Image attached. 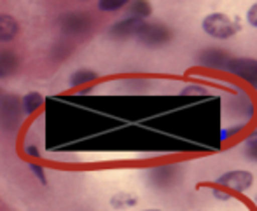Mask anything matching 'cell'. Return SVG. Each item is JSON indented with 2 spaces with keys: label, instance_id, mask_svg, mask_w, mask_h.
<instances>
[{
  "label": "cell",
  "instance_id": "obj_14",
  "mask_svg": "<svg viewBox=\"0 0 257 211\" xmlns=\"http://www.w3.org/2000/svg\"><path fill=\"white\" fill-rule=\"evenodd\" d=\"M28 166H30V169L35 173V176L39 178V181L41 183H48V180H46V174H44V168L42 166H39V164H34V162H28Z\"/></svg>",
  "mask_w": 257,
  "mask_h": 211
},
{
  "label": "cell",
  "instance_id": "obj_18",
  "mask_svg": "<svg viewBox=\"0 0 257 211\" xmlns=\"http://www.w3.org/2000/svg\"><path fill=\"white\" fill-rule=\"evenodd\" d=\"M191 93H205V89L203 87H198V86H189V87H186V89H184V94H191Z\"/></svg>",
  "mask_w": 257,
  "mask_h": 211
},
{
  "label": "cell",
  "instance_id": "obj_1",
  "mask_svg": "<svg viewBox=\"0 0 257 211\" xmlns=\"http://www.w3.org/2000/svg\"><path fill=\"white\" fill-rule=\"evenodd\" d=\"M238 28L240 27H238L236 23H233L226 14H220V13L208 14L203 20V30L210 37H215V39L233 37L238 32Z\"/></svg>",
  "mask_w": 257,
  "mask_h": 211
},
{
  "label": "cell",
  "instance_id": "obj_15",
  "mask_svg": "<svg viewBox=\"0 0 257 211\" xmlns=\"http://www.w3.org/2000/svg\"><path fill=\"white\" fill-rule=\"evenodd\" d=\"M247 21H248V23H250L254 28H257V2L250 7V9H248V13H247Z\"/></svg>",
  "mask_w": 257,
  "mask_h": 211
},
{
  "label": "cell",
  "instance_id": "obj_7",
  "mask_svg": "<svg viewBox=\"0 0 257 211\" xmlns=\"http://www.w3.org/2000/svg\"><path fill=\"white\" fill-rule=\"evenodd\" d=\"M18 58L13 51H0V79L9 77L16 72Z\"/></svg>",
  "mask_w": 257,
  "mask_h": 211
},
{
  "label": "cell",
  "instance_id": "obj_5",
  "mask_svg": "<svg viewBox=\"0 0 257 211\" xmlns=\"http://www.w3.org/2000/svg\"><path fill=\"white\" fill-rule=\"evenodd\" d=\"M146 27V21L139 20V18H128L124 21H119L114 27L110 28V35L117 39H124V37H132V35H139V32Z\"/></svg>",
  "mask_w": 257,
  "mask_h": 211
},
{
  "label": "cell",
  "instance_id": "obj_10",
  "mask_svg": "<svg viewBox=\"0 0 257 211\" xmlns=\"http://www.w3.org/2000/svg\"><path fill=\"white\" fill-rule=\"evenodd\" d=\"M95 79H98V75H96L95 72L82 68V70H77L75 74H72V77H70V86H72V87L84 86V84H89V82H93Z\"/></svg>",
  "mask_w": 257,
  "mask_h": 211
},
{
  "label": "cell",
  "instance_id": "obj_6",
  "mask_svg": "<svg viewBox=\"0 0 257 211\" xmlns=\"http://www.w3.org/2000/svg\"><path fill=\"white\" fill-rule=\"evenodd\" d=\"M20 32V25L9 14H0V42H11Z\"/></svg>",
  "mask_w": 257,
  "mask_h": 211
},
{
  "label": "cell",
  "instance_id": "obj_9",
  "mask_svg": "<svg viewBox=\"0 0 257 211\" xmlns=\"http://www.w3.org/2000/svg\"><path fill=\"white\" fill-rule=\"evenodd\" d=\"M137 202H139V199L133 194H128V192H119V194H115L114 197L110 199L112 208H115V209L133 208V206H137Z\"/></svg>",
  "mask_w": 257,
  "mask_h": 211
},
{
  "label": "cell",
  "instance_id": "obj_8",
  "mask_svg": "<svg viewBox=\"0 0 257 211\" xmlns=\"http://www.w3.org/2000/svg\"><path fill=\"white\" fill-rule=\"evenodd\" d=\"M201 61H203L205 65H208V67H220L222 68V65L226 63L227 65V56L222 53L220 49H210V51H205L203 56H201Z\"/></svg>",
  "mask_w": 257,
  "mask_h": 211
},
{
  "label": "cell",
  "instance_id": "obj_3",
  "mask_svg": "<svg viewBox=\"0 0 257 211\" xmlns=\"http://www.w3.org/2000/svg\"><path fill=\"white\" fill-rule=\"evenodd\" d=\"M252 183H254V176H252V173H248V171H241V169L227 171V173L220 174V176L217 178V185L231 188V190H234V192L247 190V188L252 187Z\"/></svg>",
  "mask_w": 257,
  "mask_h": 211
},
{
  "label": "cell",
  "instance_id": "obj_17",
  "mask_svg": "<svg viewBox=\"0 0 257 211\" xmlns=\"http://www.w3.org/2000/svg\"><path fill=\"white\" fill-rule=\"evenodd\" d=\"M247 155L257 161V145H247Z\"/></svg>",
  "mask_w": 257,
  "mask_h": 211
},
{
  "label": "cell",
  "instance_id": "obj_2",
  "mask_svg": "<svg viewBox=\"0 0 257 211\" xmlns=\"http://www.w3.org/2000/svg\"><path fill=\"white\" fill-rule=\"evenodd\" d=\"M227 70L247 81L252 87L257 89V60L252 58H233L227 61Z\"/></svg>",
  "mask_w": 257,
  "mask_h": 211
},
{
  "label": "cell",
  "instance_id": "obj_20",
  "mask_svg": "<svg viewBox=\"0 0 257 211\" xmlns=\"http://www.w3.org/2000/svg\"><path fill=\"white\" fill-rule=\"evenodd\" d=\"M247 145H257V129L252 134H248L247 138Z\"/></svg>",
  "mask_w": 257,
  "mask_h": 211
},
{
  "label": "cell",
  "instance_id": "obj_16",
  "mask_svg": "<svg viewBox=\"0 0 257 211\" xmlns=\"http://www.w3.org/2000/svg\"><path fill=\"white\" fill-rule=\"evenodd\" d=\"M213 195H215L217 199H220V201H227V199L231 197V194H227V192L219 190V188H213Z\"/></svg>",
  "mask_w": 257,
  "mask_h": 211
},
{
  "label": "cell",
  "instance_id": "obj_21",
  "mask_svg": "<svg viewBox=\"0 0 257 211\" xmlns=\"http://www.w3.org/2000/svg\"><path fill=\"white\" fill-rule=\"evenodd\" d=\"M144 211H161V209H144Z\"/></svg>",
  "mask_w": 257,
  "mask_h": 211
},
{
  "label": "cell",
  "instance_id": "obj_11",
  "mask_svg": "<svg viewBox=\"0 0 257 211\" xmlns=\"http://www.w3.org/2000/svg\"><path fill=\"white\" fill-rule=\"evenodd\" d=\"M42 103H44V98H42L39 93H28L27 96L23 98V107H25V112H27V114L37 112L39 108L42 107Z\"/></svg>",
  "mask_w": 257,
  "mask_h": 211
},
{
  "label": "cell",
  "instance_id": "obj_19",
  "mask_svg": "<svg viewBox=\"0 0 257 211\" xmlns=\"http://www.w3.org/2000/svg\"><path fill=\"white\" fill-rule=\"evenodd\" d=\"M27 155H30V157H35V159H37L41 154H39L37 147H34V145H28V147H27Z\"/></svg>",
  "mask_w": 257,
  "mask_h": 211
},
{
  "label": "cell",
  "instance_id": "obj_13",
  "mask_svg": "<svg viewBox=\"0 0 257 211\" xmlns=\"http://www.w3.org/2000/svg\"><path fill=\"white\" fill-rule=\"evenodd\" d=\"M130 0H98V9L100 11H117L124 7Z\"/></svg>",
  "mask_w": 257,
  "mask_h": 211
},
{
  "label": "cell",
  "instance_id": "obj_12",
  "mask_svg": "<svg viewBox=\"0 0 257 211\" xmlns=\"http://www.w3.org/2000/svg\"><path fill=\"white\" fill-rule=\"evenodd\" d=\"M132 18H139V20H146L147 16H151L153 9H151V4L147 0H135L132 4Z\"/></svg>",
  "mask_w": 257,
  "mask_h": 211
},
{
  "label": "cell",
  "instance_id": "obj_4",
  "mask_svg": "<svg viewBox=\"0 0 257 211\" xmlns=\"http://www.w3.org/2000/svg\"><path fill=\"white\" fill-rule=\"evenodd\" d=\"M170 37H172V32H170L165 25H151V23H146V27L137 35V39H139L140 42L151 47L163 46V44H166L170 41Z\"/></svg>",
  "mask_w": 257,
  "mask_h": 211
}]
</instances>
